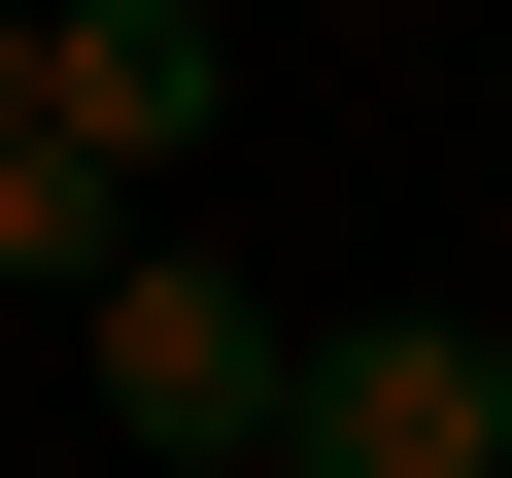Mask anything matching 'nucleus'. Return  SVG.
<instances>
[{"mask_svg": "<svg viewBox=\"0 0 512 478\" xmlns=\"http://www.w3.org/2000/svg\"><path fill=\"white\" fill-rule=\"evenodd\" d=\"M205 103H239V35H171V0H35V137H69L103 205H171Z\"/></svg>", "mask_w": 512, "mask_h": 478, "instance_id": "nucleus-3", "label": "nucleus"}, {"mask_svg": "<svg viewBox=\"0 0 512 478\" xmlns=\"http://www.w3.org/2000/svg\"><path fill=\"white\" fill-rule=\"evenodd\" d=\"M0 137H35V0H0Z\"/></svg>", "mask_w": 512, "mask_h": 478, "instance_id": "nucleus-4", "label": "nucleus"}, {"mask_svg": "<svg viewBox=\"0 0 512 478\" xmlns=\"http://www.w3.org/2000/svg\"><path fill=\"white\" fill-rule=\"evenodd\" d=\"M171 35H239V0H171Z\"/></svg>", "mask_w": 512, "mask_h": 478, "instance_id": "nucleus-5", "label": "nucleus"}, {"mask_svg": "<svg viewBox=\"0 0 512 478\" xmlns=\"http://www.w3.org/2000/svg\"><path fill=\"white\" fill-rule=\"evenodd\" d=\"M478 478H512V444H478Z\"/></svg>", "mask_w": 512, "mask_h": 478, "instance_id": "nucleus-6", "label": "nucleus"}, {"mask_svg": "<svg viewBox=\"0 0 512 478\" xmlns=\"http://www.w3.org/2000/svg\"><path fill=\"white\" fill-rule=\"evenodd\" d=\"M69 308H103V478H274V342L308 308L239 274V239H103Z\"/></svg>", "mask_w": 512, "mask_h": 478, "instance_id": "nucleus-1", "label": "nucleus"}, {"mask_svg": "<svg viewBox=\"0 0 512 478\" xmlns=\"http://www.w3.org/2000/svg\"><path fill=\"white\" fill-rule=\"evenodd\" d=\"M512 444V342L478 308H308L274 342V478H478Z\"/></svg>", "mask_w": 512, "mask_h": 478, "instance_id": "nucleus-2", "label": "nucleus"}]
</instances>
